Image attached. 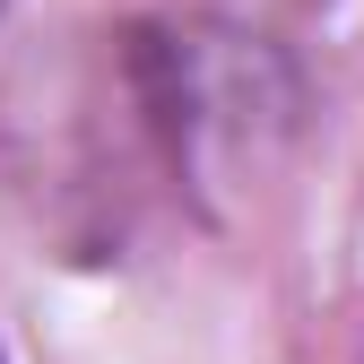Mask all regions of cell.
Returning a JSON list of instances; mask_svg holds the SVG:
<instances>
[]
</instances>
